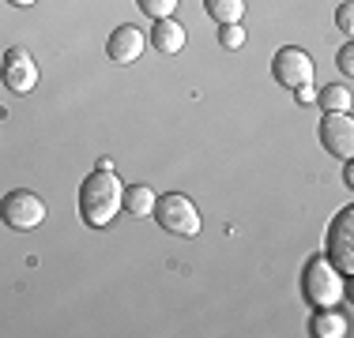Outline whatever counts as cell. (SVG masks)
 Listing matches in <instances>:
<instances>
[{"label":"cell","mask_w":354,"mask_h":338,"mask_svg":"<svg viewBox=\"0 0 354 338\" xmlns=\"http://www.w3.org/2000/svg\"><path fill=\"white\" fill-rule=\"evenodd\" d=\"M121 196H124L121 177L113 169H95L80 184V218L91 230H102V226H109L121 215Z\"/></svg>","instance_id":"1"},{"label":"cell","mask_w":354,"mask_h":338,"mask_svg":"<svg viewBox=\"0 0 354 338\" xmlns=\"http://www.w3.org/2000/svg\"><path fill=\"white\" fill-rule=\"evenodd\" d=\"M301 293L313 308H332L343 301V275L328 264V256H313L301 270Z\"/></svg>","instance_id":"2"},{"label":"cell","mask_w":354,"mask_h":338,"mask_svg":"<svg viewBox=\"0 0 354 338\" xmlns=\"http://www.w3.org/2000/svg\"><path fill=\"white\" fill-rule=\"evenodd\" d=\"M155 222L162 226L170 237H196L200 233V210L196 203L189 196H181V192H166V196H155Z\"/></svg>","instance_id":"3"},{"label":"cell","mask_w":354,"mask_h":338,"mask_svg":"<svg viewBox=\"0 0 354 338\" xmlns=\"http://www.w3.org/2000/svg\"><path fill=\"white\" fill-rule=\"evenodd\" d=\"M0 222H4L8 230H15V233H30V230H38V226L46 222V203H41L35 192L15 188V192H8V196L0 199Z\"/></svg>","instance_id":"4"},{"label":"cell","mask_w":354,"mask_h":338,"mask_svg":"<svg viewBox=\"0 0 354 338\" xmlns=\"http://www.w3.org/2000/svg\"><path fill=\"white\" fill-rule=\"evenodd\" d=\"M328 264H332L339 275H351L354 270V207H343L339 215L328 226Z\"/></svg>","instance_id":"5"},{"label":"cell","mask_w":354,"mask_h":338,"mask_svg":"<svg viewBox=\"0 0 354 338\" xmlns=\"http://www.w3.org/2000/svg\"><path fill=\"white\" fill-rule=\"evenodd\" d=\"M272 75L275 83H283L286 90H298L313 83V57L298 46H283L279 53L272 57Z\"/></svg>","instance_id":"6"},{"label":"cell","mask_w":354,"mask_h":338,"mask_svg":"<svg viewBox=\"0 0 354 338\" xmlns=\"http://www.w3.org/2000/svg\"><path fill=\"white\" fill-rule=\"evenodd\" d=\"M0 79H4V87L12 90V95H30L38 83V64L35 57H30V49L23 46H12L4 57H0Z\"/></svg>","instance_id":"7"},{"label":"cell","mask_w":354,"mask_h":338,"mask_svg":"<svg viewBox=\"0 0 354 338\" xmlns=\"http://www.w3.org/2000/svg\"><path fill=\"white\" fill-rule=\"evenodd\" d=\"M320 147L328 150V155H335V158H351V150H354V121H351V113H324L320 117Z\"/></svg>","instance_id":"8"},{"label":"cell","mask_w":354,"mask_h":338,"mask_svg":"<svg viewBox=\"0 0 354 338\" xmlns=\"http://www.w3.org/2000/svg\"><path fill=\"white\" fill-rule=\"evenodd\" d=\"M143 34L136 30V27H117L113 34H109V41H106V57L113 64H132V61H140V53H143Z\"/></svg>","instance_id":"9"},{"label":"cell","mask_w":354,"mask_h":338,"mask_svg":"<svg viewBox=\"0 0 354 338\" xmlns=\"http://www.w3.org/2000/svg\"><path fill=\"white\" fill-rule=\"evenodd\" d=\"M151 46L158 49V53H166V57H174V53H181L185 49V27L177 19H155L151 23Z\"/></svg>","instance_id":"10"},{"label":"cell","mask_w":354,"mask_h":338,"mask_svg":"<svg viewBox=\"0 0 354 338\" xmlns=\"http://www.w3.org/2000/svg\"><path fill=\"white\" fill-rule=\"evenodd\" d=\"M351 331L347 316L339 312V304H332V308H317V316L309 319V335L313 338H343Z\"/></svg>","instance_id":"11"},{"label":"cell","mask_w":354,"mask_h":338,"mask_svg":"<svg viewBox=\"0 0 354 338\" xmlns=\"http://www.w3.org/2000/svg\"><path fill=\"white\" fill-rule=\"evenodd\" d=\"M121 210L132 218H147L151 210H155V192L147 188V184H129L121 196Z\"/></svg>","instance_id":"12"},{"label":"cell","mask_w":354,"mask_h":338,"mask_svg":"<svg viewBox=\"0 0 354 338\" xmlns=\"http://www.w3.org/2000/svg\"><path fill=\"white\" fill-rule=\"evenodd\" d=\"M317 101L324 106V113H351L354 95H351V87H347V83H332V87L317 90Z\"/></svg>","instance_id":"13"},{"label":"cell","mask_w":354,"mask_h":338,"mask_svg":"<svg viewBox=\"0 0 354 338\" xmlns=\"http://www.w3.org/2000/svg\"><path fill=\"white\" fill-rule=\"evenodd\" d=\"M207 15L218 23V27H226V23H241V15H245V0H204Z\"/></svg>","instance_id":"14"},{"label":"cell","mask_w":354,"mask_h":338,"mask_svg":"<svg viewBox=\"0 0 354 338\" xmlns=\"http://www.w3.org/2000/svg\"><path fill=\"white\" fill-rule=\"evenodd\" d=\"M218 46L223 49H241L245 46V30H241V23H226V27H218Z\"/></svg>","instance_id":"15"},{"label":"cell","mask_w":354,"mask_h":338,"mask_svg":"<svg viewBox=\"0 0 354 338\" xmlns=\"http://www.w3.org/2000/svg\"><path fill=\"white\" fill-rule=\"evenodd\" d=\"M136 4H140L143 15H151V19H166V15H174L177 0H136Z\"/></svg>","instance_id":"16"},{"label":"cell","mask_w":354,"mask_h":338,"mask_svg":"<svg viewBox=\"0 0 354 338\" xmlns=\"http://www.w3.org/2000/svg\"><path fill=\"white\" fill-rule=\"evenodd\" d=\"M335 27H339L343 34H354V4L351 0L339 4V12H335Z\"/></svg>","instance_id":"17"},{"label":"cell","mask_w":354,"mask_h":338,"mask_svg":"<svg viewBox=\"0 0 354 338\" xmlns=\"http://www.w3.org/2000/svg\"><path fill=\"white\" fill-rule=\"evenodd\" d=\"M335 64H339V72H343V75H354V46H351V41L339 49V57H335Z\"/></svg>","instance_id":"18"},{"label":"cell","mask_w":354,"mask_h":338,"mask_svg":"<svg viewBox=\"0 0 354 338\" xmlns=\"http://www.w3.org/2000/svg\"><path fill=\"white\" fill-rule=\"evenodd\" d=\"M294 98H298L301 106H309V101H317V90H313V83H309V87H298V90H294Z\"/></svg>","instance_id":"19"},{"label":"cell","mask_w":354,"mask_h":338,"mask_svg":"<svg viewBox=\"0 0 354 338\" xmlns=\"http://www.w3.org/2000/svg\"><path fill=\"white\" fill-rule=\"evenodd\" d=\"M343 181H347V188H354V166H351V158H347V166H343Z\"/></svg>","instance_id":"20"},{"label":"cell","mask_w":354,"mask_h":338,"mask_svg":"<svg viewBox=\"0 0 354 338\" xmlns=\"http://www.w3.org/2000/svg\"><path fill=\"white\" fill-rule=\"evenodd\" d=\"M8 4H15V8H30L35 0H8Z\"/></svg>","instance_id":"21"}]
</instances>
